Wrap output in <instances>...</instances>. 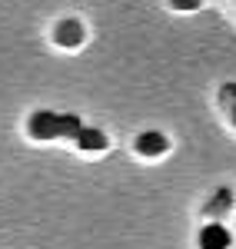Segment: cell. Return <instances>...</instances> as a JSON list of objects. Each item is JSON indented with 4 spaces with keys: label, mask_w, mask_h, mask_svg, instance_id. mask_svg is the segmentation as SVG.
I'll return each instance as SVG.
<instances>
[{
    "label": "cell",
    "mask_w": 236,
    "mask_h": 249,
    "mask_svg": "<svg viewBox=\"0 0 236 249\" xmlns=\"http://www.w3.org/2000/svg\"><path fill=\"white\" fill-rule=\"evenodd\" d=\"M83 130L80 116L57 113V110H37L30 116V136L34 140H57V136H77Z\"/></svg>",
    "instance_id": "obj_1"
},
{
    "label": "cell",
    "mask_w": 236,
    "mask_h": 249,
    "mask_svg": "<svg viewBox=\"0 0 236 249\" xmlns=\"http://www.w3.org/2000/svg\"><path fill=\"white\" fill-rule=\"evenodd\" d=\"M230 243H233V236L223 223H210L200 230V249H230Z\"/></svg>",
    "instance_id": "obj_2"
},
{
    "label": "cell",
    "mask_w": 236,
    "mask_h": 249,
    "mask_svg": "<svg viewBox=\"0 0 236 249\" xmlns=\"http://www.w3.org/2000/svg\"><path fill=\"white\" fill-rule=\"evenodd\" d=\"M166 146H170V143H166V136L160 133V130H146V133L137 136V153L150 156V160H153V156H163Z\"/></svg>",
    "instance_id": "obj_3"
},
{
    "label": "cell",
    "mask_w": 236,
    "mask_h": 249,
    "mask_svg": "<svg viewBox=\"0 0 236 249\" xmlns=\"http://www.w3.org/2000/svg\"><path fill=\"white\" fill-rule=\"evenodd\" d=\"M57 43L60 47H80V43H83V27H80V20H60L57 23Z\"/></svg>",
    "instance_id": "obj_4"
},
{
    "label": "cell",
    "mask_w": 236,
    "mask_h": 249,
    "mask_svg": "<svg viewBox=\"0 0 236 249\" xmlns=\"http://www.w3.org/2000/svg\"><path fill=\"white\" fill-rule=\"evenodd\" d=\"M77 146L87 150V153L107 150V133H103V130H93V126H83V130L77 133Z\"/></svg>",
    "instance_id": "obj_5"
},
{
    "label": "cell",
    "mask_w": 236,
    "mask_h": 249,
    "mask_svg": "<svg viewBox=\"0 0 236 249\" xmlns=\"http://www.w3.org/2000/svg\"><path fill=\"white\" fill-rule=\"evenodd\" d=\"M230 206H233V193L230 190H217V196L210 199L206 213H210V216H223V213H230Z\"/></svg>",
    "instance_id": "obj_6"
},
{
    "label": "cell",
    "mask_w": 236,
    "mask_h": 249,
    "mask_svg": "<svg viewBox=\"0 0 236 249\" xmlns=\"http://www.w3.org/2000/svg\"><path fill=\"white\" fill-rule=\"evenodd\" d=\"M219 96H223V103H226L230 110H236V83H226V87L219 90Z\"/></svg>",
    "instance_id": "obj_7"
},
{
    "label": "cell",
    "mask_w": 236,
    "mask_h": 249,
    "mask_svg": "<svg viewBox=\"0 0 236 249\" xmlns=\"http://www.w3.org/2000/svg\"><path fill=\"white\" fill-rule=\"evenodd\" d=\"M170 3H173L177 10H197L200 7V0H170Z\"/></svg>",
    "instance_id": "obj_8"
},
{
    "label": "cell",
    "mask_w": 236,
    "mask_h": 249,
    "mask_svg": "<svg viewBox=\"0 0 236 249\" xmlns=\"http://www.w3.org/2000/svg\"><path fill=\"white\" fill-rule=\"evenodd\" d=\"M233 123H236V110H233Z\"/></svg>",
    "instance_id": "obj_9"
}]
</instances>
